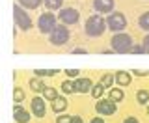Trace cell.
I'll return each instance as SVG.
<instances>
[{"label":"cell","mask_w":149,"mask_h":123,"mask_svg":"<svg viewBox=\"0 0 149 123\" xmlns=\"http://www.w3.org/2000/svg\"><path fill=\"white\" fill-rule=\"evenodd\" d=\"M56 26H58V17H56L54 13L47 11V13H41V15L37 17V28H39V32H43V34L50 36Z\"/></svg>","instance_id":"obj_3"},{"label":"cell","mask_w":149,"mask_h":123,"mask_svg":"<svg viewBox=\"0 0 149 123\" xmlns=\"http://www.w3.org/2000/svg\"><path fill=\"white\" fill-rule=\"evenodd\" d=\"M13 120H15L17 123H28L30 121V112L24 110V108L17 103V105L13 106Z\"/></svg>","instance_id":"obj_11"},{"label":"cell","mask_w":149,"mask_h":123,"mask_svg":"<svg viewBox=\"0 0 149 123\" xmlns=\"http://www.w3.org/2000/svg\"><path fill=\"white\" fill-rule=\"evenodd\" d=\"M69 36H71L69 28L65 26V24H58V26L54 28V32L49 36V39H50V43H52V45L62 47V45H65L69 41Z\"/></svg>","instance_id":"obj_6"},{"label":"cell","mask_w":149,"mask_h":123,"mask_svg":"<svg viewBox=\"0 0 149 123\" xmlns=\"http://www.w3.org/2000/svg\"><path fill=\"white\" fill-rule=\"evenodd\" d=\"M106 30V21L101 15H91L86 21V26H84V32H86L88 37H99L104 34Z\"/></svg>","instance_id":"obj_2"},{"label":"cell","mask_w":149,"mask_h":123,"mask_svg":"<svg viewBox=\"0 0 149 123\" xmlns=\"http://www.w3.org/2000/svg\"><path fill=\"white\" fill-rule=\"evenodd\" d=\"M130 54H146V50H143L142 45H134L132 49H130Z\"/></svg>","instance_id":"obj_28"},{"label":"cell","mask_w":149,"mask_h":123,"mask_svg":"<svg viewBox=\"0 0 149 123\" xmlns=\"http://www.w3.org/2000/svg\"><path fill=\"white\" fill-rule=\"evenodd\" d=\"M13 19H15V26L17 28H21L22 32H26V30H30L32 28V19H30V15H28V11L24 8H21L19 4H15L13 6Z\"/></svg>","instance_id":"obj_4"},{"label":"cell","mask_w":149,"mask_h":123,"mask_svg":"<svg viewBox=\"0 0 149 123\" xmlns=\"http://www.w3.org/2000/svg\"><path fill=\"white\" fill-rule=\"evenodd\" d=\"M24 89H22V88H15V89H13V101H15V103H22V101H24Z\"/></svg>","instance_id":"obj_24"},{"label":"cell","mask_w":149,"mask_h":123,"mask_svg":"<svg viewBox=\"0 0 149 123\" xmlns=\"http://www.w3.org/2000/svg\"><path fill=\"white\" fill-rule=\"evenodd\" d=\"M30 110L36 117H45L47 114V105H45V99L43 97H32L30 101Z\"/></svg>","instance_id":"obj_9"},{"label":"cell","mask_w":149,"mask_h":123,"mask_svg":"<svg viewBox=\"0 0 149 123\" xmlns=\"http://www.w3.org/2000/svg\"><path fill=\"white\" fill-rule=\"evenodd\" d=\"M65 75H67V77H77L78 69H65Z\"/></svg>","instance_id":"obj_31"},{"label":"cell","mask_w":149,"mask_h":123,"mask_svg":"<svg viewBox=\"0 0 149 123\" xmlns=\"http://www.w3.org/2000/svg\"><path fill=\"white\" fill-rule=\"evenodd\" d=\"M132 75H134V77H146V75H149V71H138V69H134Z\"/></svg>","instance_id":"obj_30"},{"label":"cell","mask_w":149,"mask_h":123,"mask_svg":"<svg viewBox=\"0 0 149 123\" xmlns=\"http://www.w3.org/2000/svg\"><path fill=\"white\" fill-rule=\"evenodd\" d=\"M110 45H112V50L116 54H130V49H132V37L129 34H123V32H118V34L112 36L110 39Z\"/></svg>","instance_id":"obj_1"},{"label":"cell","mask_w":149,"mask_h":123,"mask_svg":"<svg viewBox=\"0 0 149 123\" xmlns=\"http://www.w3.org/2000/svg\"><path fill=\"white\" fill-rule=\"evenodd\" d=\"M114 78H116V82H118V86H119V88L129 86V84H130V80H132L130 73H127V71H118V73L114 75Z\"/></svg>","instance_id":"obj_13"},{"label":"cell","mask_w":149,"mask_h":123,"mask_svg":"<svg viewBox=\"0 0 149 123\" xmlns=\"http://www.w3.org/2000/svg\"><path fill=\"white\" fill-rule=\"evenodd\" d=\"M142 47H143V50H146V54H149V34L143 37V41H142Z\"/></svg>","instance_id":"obj_29"},{"label":"cell","mask_w":149,"mask_h":123,"mask_svg":"<svg viewBox=\"0 0 149 123\" xmlns=\"http://www.w3.org/2000/svg\"><path fill=\"white\" fill-rule=\"evenodd\" d=\"M56 123H71V116H65V114H60L56 117Z\"/></svg>","instance_id":"obj_27"},{"label":"cell","mask_w":149,"mask_h":123,"mask_svg":"<svg viewBox=\"0 0 149 123\" xmlns=\"http://www.w3.org/2000/svg\"><path fill=\"white\" fill-rule=\"evenodd\" d=\"M60 22L65 26H69V24H77L78 21H80V13L77 11L74 8H62L60 9Z\"/></svg>","instance_id":"obj_7"},{"label":"cell","mask_w":149,"mask_h":123,"mask_svg":"<svg viewBox=\"0 0 149 123\" xmlns=\"http://www.w3.org/2000/svg\"><path fill=\"white\" fill-rule=\"evenodd\" d=\"M60 73V71L58 69H36L34 71V75H36V77H54V75H58Z\"/></svg>","instance_id":"obj_20"},{"label":"cell","mask_w":149,"mask_h":123,"mask_svg":"<svg viewBox=\"0 0 149 123\" xmlns=\"http://www.w3.org/2000/svg\"><path fill=\"white\" fill-rule=\"evenodd\" d=\"M62 92L74 93V80H63V82H62Z\"/></svg>","instance_id":"obj_25"},{"label":"cell","mask_w":149,"mask_h":123,"mask_svg":"<svg viewBox=\"0 0 149 123\" xmlns=\"http://www.w3.org/2000/svg\"><path fill=\"white\" fill-rule=\"evenodd\" d=\"M52 110H54L58 116L63 114V112L67 110V99L62 97V95H60L58 99H54V101H52Z\"/></svg>","instance_id":"obj_14"},{"label":"cell","mask_w":149,"mask_h":123,"mask_svg":"<svg viewBox=\"0 0 149 123\" xmlns=\"http://www.w3.org/2000/svg\"><path fill=\"white\" fill-rule=\"evenodd\" d=\"M93 88L91 78H77L74 80V92L77 93H90Z\"/></svg>","instance_id":"obj_12"},{"label":"cell","mask_w":149,"mask_h":123,"mask_svg":"<svg viewBox=\"0 0 149 123\" xmlns=\"http://www.w3.org/2000/svg\"><path fill=\"white\" fill-rule=\"evenodd\" d=\"M136 101L140 105H149V92L147 89H140L136 92Z\"/></svg>","instance_id":"obj_21"},{"label":"cell","mask_w":149,"mask_h":123,"mask_svg":"<svg viewBox=\"0 0 149 123\" xmlns=\"http://www.w3.org/2000/svg\"><path fill=\"white\" fill-rule=\"evenodd\" d=\"M123 123H140L138 121V117H132V116H129V117H125Z\"/></svg>","instance_id":"obj_32"},{"label":"cell","mask_w":149,"mask_h":123,"mask_svg":"<svg viewBox=\"0 0 149 123\" xmlns=\"http://www.w3.org/2000/svg\"><path fill=\"white\" fill-rule=\"evenodd\" d=\"M114 75H102V77H101V84H102V86H104V88H110L112 86V84H114Z\"/></svg>","instance_id":"obj_26"},{"label":"cell","mask_w":149,"mask_h":123,"mask_svg":"<svg viewBox=\"0 0 149 123\" xmlns=\"http://www.w3.org/2000/svg\"><path fill=\"white\" fill-rule=\"evenodd\" d=\"M106 28H110L112 32H123L127 28V19H125L123 13L119 11H112L108 17H106Z\"/></svg>","instance_id":"obj_5"},{"label":"cell","mask_w":149,"mask_h":123,"mask_svg":"<svg viewBox=\"0 0 149 123\" xmlns=\"http://www.w3.org/2000/svg\"><path fill=\"white\" fill-rule=\"evenodd\" d=\"M71 54H86V50H84V49H73Z\"/></svg>","instance_id":"obj_34"},{"label":"cell","mask_w":149,"mask_h":123,"mask_svg":"<svg viewBox=\"0 0 149 123\" xmlns=\"http://www.w3.org/2000/svg\"><path fill=\"white\" fill-rule=\"evenodd\" d=\"M147 116H149V106H147Z\"/></svg>","instance_id":"obj_36"},{"label":"cell","mask_w":149,"mask_h":123,"mask_svg":"<svg viewBox=\"0 0 149 123\" xmlns=\"http://www.w3.org/2000/svg\"><path fill=\"white\" fill-rule=\"evenodd\" d=\"M114 0H93V8L97 13H112L114 11Z\"/></svg>","instance_id":"obj_10"},{"label":"cell","mask_w":149,"mask_h":123,"mask_svg":"<svg viewBox=\"0 0 149 123\" xmlns=\"http://www.w3.org/2000/svg\"><path fill=\"white\" fill-rule=\"evenodd\" d=\"M30 88L34 89V92H37V93H43V89L47 86H45V82L39 77H36V78H30Z\"/></svg>","instance_id":"obj_17"},{"label":"cell","mask_w":149,"mask_h":123,"mask_svg":"<svg viewBox=\"0 0 149 123\" xmlns=\"http://www.w3.org/2000/svg\"><path fill=\"white\" fill-rule=\"evenodd\" d=\"M108 99H112L114 103H121V101L125 99V92H123L121 88H112V89H110V97H108Z\"/></svg>","instance_id":"obj_16"},{"label":"cell","mask_w":149,"mask_h":123,"mask_svg":"<svg viewBox=\"0 0 149 123\" xmlns=\"http://www.w3.org/2000/svg\"><path fill=\"white\" fill-rule=\"evenodd\" d=\"M90 123H104V120L102 117H93V120H90Z\"/></svg>","instance_id":"obj_35"},{"label":"cell","mask_w":149,"mask_h":123,"mask_svg":"<svg viewBox=\"0 0 149 123\" xmlns=\"http://www.w3.org/2000/svg\"><path fill=\"white\" fill-rule=\"evenodd\" d=\"M17 4L24 9H37L43 4V0H17Z\"/></svg>","instance_id":"obj_15"},{"label":"cell","mask_w":149,"mask_h":123,"mask_svg":"<svg viewBox=\"0 0 149 123\" xmlns=\"http://www.w3.org/2000/svg\"><path fill=\"white\" fill-rule=\"evenodd\" d=\"M95 110L99 116H114L118 106H116V103L112 99H99L95 105Z\"/></svg>","instance_id":"obj_8"},{"label":"cell","mask_w":149,"mask_h":123,"mask_svg":"<svg viewBox=\"0 0 149 123\" xmlns=\"http://www.w3.org/2000/svg\"><path fill=\"white\" fill-rule=\"evenodd\" d=\"M102 93H104V86L99 82V84H93V88H91V95L95 97V99H102Z\"/></svg>","instance_id":"obj_23"},{"label":"cell","mask_w":149,"mask_h":123,"mask_svg":"<svg viewBox=\"0 0 149 123\" xmlns=\"http://www.w3.org/2000/svg\"><path fill=\"white\" fill-rule=\"evenodd\" d=\"M60 97V93L56 92L54 88H45L43 89V99L45 101H54V99H58Z\"/></svg>","instance_id":"obj_19"},{"label":"cell","mask_w":149,"mask_h":123,"mask_svg":"<svg viewBox=\"0 0 149 123\" xmlns=\"http://www.w3.org/2000/svg\"><path fill=\"white\" fill-rule=\"evenodd\" d=\"M71 123H84L80 116H71Z\"/></svg>","instance_id":"obj_33"},{"label":"cell","mask_w":149,"mask_h":123,"mask_svg":"<svg viewBox=\"0 0 149 123\" xmlns=\"http://www.w3.org/2000/svg\"><path fill=\"white\" fill-rule=\"evenodd\" d=\"M138 26L142 28L143 32H149V11H143L142 15L138 17Z\"/></svg>","instance_id":"obj_18"},{"label":"cell","mask_w":149,"mask_h":123,"mask_svg":"<svg viewBox=\"0 0 149 123\" xmlns=\"http://www.w3.org/2000/svg\"><path fill=\"white\" fill-rule=\"evenodd\" d=\"M43 4L50 9V11H56V9H62L63 0H43Z\"/></svg>","instance_id":"obj_22"}]
</instances>
